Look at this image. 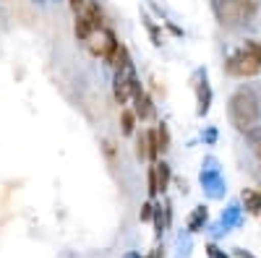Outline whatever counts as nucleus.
I'll use <instances>...</instances> for the list:
<instances>
[{
  "label": "nucleus",
  "mask_w": 261,
  "mask_h": 258,
  "mask_svg": "<svg viewBox=\"0 0 261 258\" xmlns=\"http://www.w3.org/2000/svg\"><path fill=\"white\" fill-rule=\"evenodd\" d=\"M84 47L86 52H89L92 58H102L107 66H113L115 68V63H118V55H120V39L118 34L110 29V26H102L97 32H92V37L84 42Z\"/></svg>",
  "instance_id": "nucleus-3"
},
{
  "label": "nucleus",
  "mask_w": 261,
  "mask_h": 258,
  "mask_svg": "<svg viewBox=\"0 0 261 258\" xmlns=\"http://www.w3.org/2000/svg\"><path fill=\"white\" fill-rule=\"evenodd\" d=\"M256 11H258L256 0H214V13L225 26L243 24V21L256 16Z\"/></svg>",
  "instance_id": "nucleus-4"
},
{
  "label": "nucleus",
  "mask_w": 261,
  "mask_h": 258,
  "mask_svg": "<svg viewBox=\"0 0 261 258\" xmlns=\"http://www.w3.org/2000/svg\"><path fill=\"white\" fill-rule=\"evenodd\" d=\"M68 6H71V11H73V13H81V11H84V6H86V0H68Z\"/></svg>",
  "instance_id": "nucleus-22"
},
{
  "label": "nucleus",
  "mask_w": 261,
  "mask_h": 258,
  "mask_svg": "<svg viewBox=\"0 0 261 258\" xmlns=\"http://www.w3.org/2000/svg\"><path fill=\"white\" fill-rule=\"evenodd\" d=\"M196 97H199V115L204 118V115L209 112V107H212V89H209L206 78L196 86Z\"/></svg>",
  "instance_id": "nucleus-8"
},
{
  "label": "nucleus",
  "mask_w": 261,
  "mask_h": 258,
  "mask_svg": "<svg viewBox=\"0 0 261 258\" xmlns=\"http://www.w3.org/2000/svg\"><path fill=\"white\" fill-rule=\"evenodd\" d=\"M136 112L134 110H128V107H123L120 110V131H123V136H134V131H136Z\"/></svg>",
  "instance_id": "nucleus-11"
},
{
  "label": "nucleus",
  "mask_w": 261,
  "mask_h": 258,
  "mask_svg": "<svg viewBox=\"0 0 261 258\" xmlns=\"http://www.w3.org/2000/svg\"><path fill=\"white\" fill-rule=\"evenodd\" d=\"M144 21H146V29H149V37H151V42H154V45L160 47V45H162V37H160V29H157L154 24H151L149 18H144Z\"/></svg>",
  "instance_id": "nucleus-20"
},
{
  "label": "nucleus",
  "mask_w": 261,
  "mask_h": 258,
  "mask_svg": "<svg viewBox=\"0 0 261 258\" xmlns=\"http://www.w3.org/2000/svg\"><path fill=\"white\" fill-rule=\"evenodd\" d=\"M151 222H154V232L162 235V227H165V222H162V206H154V217H151Z\"/></svg>",
  "instance_id": "nucleus-21"
},
{
  "label": "nucleus",
  "mask_w": 261,
  "mask_h": 258,
  "mask_svg": "<svg viewBox=\"0 0 261 258\" xmlns=\"http://www.w3.org/2000/svg\"><path fill=\"white\" fill-rule=\"evenodd\" d=\"M157 141H160V152L165 154L167 149H170V131H167V125H165V123L157 125Z\"/></svg>",
  "instance_id": "nucleus-17"
},
{
  "label": "nucleus",
  "mask_w": 261,
  "mask_h": 258,
  "mask_svg": "<svg viewBox=\"0 0 261 258\" xmlns=\"http://www.w3.org/2000/svg\"><path fill=\"white\" fill-rule=\"evenodd\" d=\"M146 144H149V162L154 164L160 159V141H157V128H151V131H146Z\"/></svg>",
  "instance_id": "nucleus-15"
},
{
  "label": "nucleus",
  "mask_w": 261,
  "mask_h": 258,
  "mask_svg": "<svg viewBox=\"0 0 261 258\" xmlns=\"http://www.w3.org/2000/svg\"><path fill=\"white\" fill-rule=\"evenodd\" d=\"M227 115H230V123L238 128V131H251L253 125H258V118H261V99H258V92L253 86H243L238 89L230 102H227Z\"/></svg>",
  "instance_id": "nucleus-1"
},
{
  "label": "nucleus",
  "mask_w": 261,
  "mask_h": 258,
  "mask_svg": "<svg viewBox=\"0 0 261 258\" xmlns=\"http://www.w3.org/2000/svg\"><path fill=\"white\" fill-rule=\"evenodd\" d=\"M84 13H86V18L92 21L94 29H102V26H105V13H102V8H99L97 0H89V3H86V6H84Z\"/></svg>",
  "instance_id": "nucleus-9"
},
{
  "label": "nucleus",
  "mask_w": 261,
  "mask_h": 258,
  "mask_svg": "<svg viewBox=\"0 0 261 258\" xmlns=\"http://www.w3.org/2000/svg\"><path fill=\"white\" fill-rule=\"evenodd\" d=\"M134 112L139 120H149L151 115H154V104H151V97L141 89L136 97H134Z\"/></svg>",
  "instance_id": "nucleus-6"
},
{
  "label": "nucleus",
  "mask_w": 261,
  "mask_h": 258,
  "mask_svg": "<svg viewBox=\"0 0 261 258\" xmlns=\"http://www.w3.org/2000/svg\"><path fill=\"white\" fill-rule=\"evenodd\" d=\"M151 217H154V204L146 201V204L141 206V211H139V219H141V222H149Z\"/></svg>",
  "instance_id": "nucleus-19"
},
{
  "label": "nucleus",
  "mask_w": 261,
  "mask_h": 258,
  "mask_svg": "<svg viewBox=\"0 0 261 258\" xmlns=\"http://www.w3.org/2000/svg\"><path fill=\"white\" fill-rule=\"evenodd\" d=\"M136 157H139L141 162H146V159H149V144H146V133H139V136H136Z\"/></svg>",
  "instance_id": "nucleus-18"
},
{
  "label": "nucleus",
  "mask_w": 261,
  "mask_h": 258,
  "mask_svg": "<svg viewBox=\"0 0 261 258\" xmlns=\"http://www.w3.org/2000/svg\"><path fill=\"white\" fill-rule=\"evenodd\" d=\"M146 190H149V198H154L157 196V193H160V185H157V167L154 164H151L149 167V175H146Z\"/></svg>",
  "instance_id": "nucleus-16"
},
{
  "label": "nucleus",
  "mask_w": 261,
  "mask_h": 258,
  "mask_svg": "<svg viewBox=\"0 0 261 258\" xmlns=\"http://www.w3.org/2000/svg\"><path fill=\"white\" fill-rule=\"evenodd\" d=\"M92 32H97V29L92 26V21L86 18V13H84V11H81V13H76V21H73V34H76V39L81 42V45L92 37Z\"/></svg>",
  "instance_id": "nucleus-7"
},
{
  "label": "nucleus",
  "mask_w": 261,
  "mask_h": 258,
  "mask_svg": "<svg viewBox=\"0 0 261 258\" xmlns=\"http://www.w3.org/2000/svg\"><path fill=\"white\" fill-rule=\"evenodd\" d=\"M157 167V185H160V193H165L170 188V180H172V172H170V164L167 162H154Z\"/></svg>",
  "instance_id": "nucleus-12"
},
{
  "label": "nucleus",
  "mask_w": 261,
  "mask_h": 258,
  "mask_svg": "<svg viewBox=\"0 0 261 258\" xmlns=\"http://www.w3.org/2000/svg\"><path fill=\"white\" fill-rule=\"evenodd\" d=\"M206 219H209L206 206H196V209H193V214L188 217V230H191V232H201V230H204V224H206Z\"/></svg>",
  "instance_id": "nucleus-10"
},
{
  "label": "nucleus",
  "mask_w": 261,
  "mask_h": 258,
  "mask_svg": "<svg viewBox=\"0 0 261 258\" xmlns=\"http://www.w3.org/2000/svg\"><path fill=\"white\" fill-rule=\"evenodd\" d=\"M105 154H107V159H110V162H115V144L113 141L105 144Z\"/></svg>",
  "instance_id": "nucleus-23"
},
{
  "label": "nucleus",
  "mask_w": 261,
  "mask_h": 258,
  "mask_svg": "<svg viewBox=\"0 0 261 258\" xmlns=\"http://www.w3.org/2000/svg\"><path fill=\"white\" fill-rule=\"evenodd\" d=\"M243 204L248 214H261V190H243Z\"/></svg>",
  "instance_id": "nucleus-13"
},
{
  "label": "nucleus",
  "mask_w": 261,
  "mask_h": 258,
  "mask_svg": "<svg viewBox=\"0 0 261 258\" xmlns=\"http://www.w3.org/2000/svg\"><path fill=\"white\" fill-rule=\"evenodd\" d=\"M225 73L232 78H251V76L261 73V42L248 39L246 45L230 52L225 60Z\"/></svg>",
  "instance_id": "nucleus-2"
},
{
  "label": "nucleus",
  "mask_w": 261,
  "mask_h": 258,
  "mask_svg": "<svg viewBox=\"0 0 261 258\" xmlns=\"http://www.w3.org/2000/svg\"><path fill=\"white\" fill-rule=\"evenodd\" d=\"M125 258H141L139 253H130V255H125Z\"/></svg>",
  "instance_id": "nucleus-25"
},
{
  "label": "nucleus",
  "mask_w": 261,
  "mask_h": 258,
  "mask_svg": "<svg viewBox=\"0 0 261 258\" xmlns=\"http://www.w3.org/2000/svg\"><path fill=\"white\" fill-rule=\"evenodd\" d=\"M246 141H248V146H251V152L261 159V123L253 125L251 131H246Z\"/></svg>",
  "instance_id": "nucleus-14"
},
{
  "label": "nucleus",
  "mask_w": 261,
  "mask_h": 258,
  "mask_svg": "<svg viewBox=\"0 0 261 258\" xmlns=\"http://www.w3.org/2000/svg\"><path fill=\"white\" fill-rule=\"evenodd\" d=\"M141 92V81L136 76V68H134V63H125V66L115 68V78H113V97L120 107L130 104L134 102V97Z\"/></svg>",
  "instance_id": "nucleus-5"
},
{
  "label": "nucleus",
  "mask_w": 261,
  "mask_h": 258,
  "mask_svg": "<svg viewBox=\"0 0 261 258\" xmlns=\"http://www.w3.org/2000/svg\"><path fill=\"white\" fill-rule=\"evenodd\" d=\"M206 253H209V258H227V255H225L220 248H217V245H209V248H206Z\"/></svg>",
  "instance_id": "nucleus-24"
},
{
  "label": "nucleus",
  "mask_w": 261,
  "mask_h": 258,
  "mask_svg": "<svg viewBox=\"0 0 261 258\" xmlns=\"http://www.w3.org/2000/svg\"><path fill=\"white\" fill-rule=\"evenodd\" d=\"M34 3H47V0H34Z\"/></svg>",
  "instance_id": "nucleus-26"
}]
</instances>
